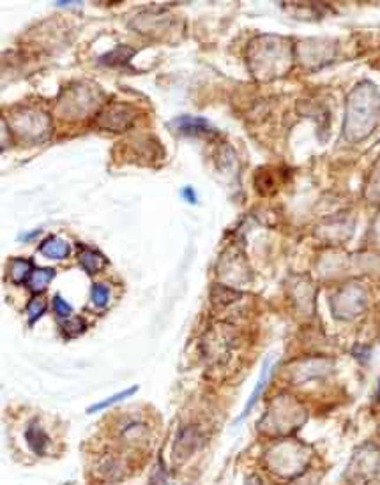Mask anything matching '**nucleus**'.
<instances>
[{
	"mask_svg": "<svg viewBox=\"0 0 380 485\" xmlns=\"http://www.w3.org/2000/svg\"><path fill=\"white\" fill-rule=\"evenodd\" d=\"M25 440H27L31 450L34 452L35 455H39V457L47 454L48 447H50V438H48L45 429L35 420H32L31 424H29L27 432H25Z\"/></svg>",
	"mask_w": 380,
	"mask_h": 485,
	"instance_id": "nucleus-8",
	"label": "nucleus"
},
{
	"mask_svg": "<svg viewBox=\"0 0 380 485\" xmlns=\"http://www.w3.org/2000/svg\"><path fill=\"white\" fill-rule=\"evenodd\" d=\"M135 120V111L129 106H111L100 117V126L108 131H124Z\"/></svg>",
	"mask_w": 380,
	"mask_h": 485,
	"instance_id": "nucleus-5",
	"label": "nucleus"
},
{
	"mask_svg": "<svg viewBox=\"0 0 380 485\" xmlns=\"http://www.w3.org/2000/svg\"><path fill=\"white\" fill-rule=\"evenodd\" d=\"M380 473V447L365 443L356 448L345 471L349 485H368Z\"/></svg>",
	"mask_w": 380,
	"mask_h": 485,
	"instance_id": "nucleus-2",
	"label": "nucleus"
},
{
	"mask_svg": "<svg viewBox=\"0 0 380 485\" xmlns=\"http://www.w3.org/2000/svg\"><path fill=\"white\" fill-rule=\"evenodd\" d=\"M90 297H93L94 306H96L97 309H101V307L106 306L108 300H110V288H108L106 284H103V283L94 284Z\"/></svg>",
	"mask_w": 380,
	"mask_h": 485,
	"instance_id": "nucleus-15",
	"label": "nucleus"
},
{
	"mask_svg": "<svg viewBox=\"0 0 380 485\" xmlns=\"http://www.w3.org/2000/svg\"><path fill=\"white\" fill-rule=\"evenodd\" d=\"M181 196H182V199H186V202L189 203V205H195L196 203V192H195V189L193 188H184L181 191Z\"/></svg>",
	"mask_w": 380,
	"mask_h": 485,
	"instance_id": "nucleus-19",
	"label": "nucleus"
},
{
	"mask_svg": "<svg viewBox=\"0 0 380 485\" xmlns=\"http://www.w3.org/2000/svg\"><path fill=\"white\" fill-rule=\"evenodd\" d=\"M172 127L182 136H198V134H205L212 129L211 124L207 122L202 117H189V115H184V117H179L172 122Z\"/></svg>",
	"mask_w": 380,
	"mask_h": 485,
	"instance_id": "nucleus-6",
	"label": "nucleus"
},
{
	"mask_svg": "<svg viewBox=\"0 0 380 485\" xmlns=\"http://www.w3.org/2000/svg\"><path fill=\"white\" fill-rule=\"evenodd\" d=\"M45 309H47V304H45V298H41V297L32 298L31 302H29V306H27L29 323H31V325H34L35 321H38L39 318H41V314L45 313Z\"/></svg>",
	"mask_w": 380,
	"mask_h": 485,
	"instance_id": "nucleus-16",
	"label": "nucleus"
},
{
	"mask_svg": "<svg viewBox=\"0 0 380 485\" xmlns=\"http://www.w3.org/2000/svg\"><path fill=\"white\" fill-rule=\"evenodd\" d=\"M366 309V291L357 284H349L333 298V311L340 320H352Z\"/></svg>",
	"mask_w": 380,
	"mask_h": 485,
	"instance_id": "nucleus-4",
	"label": "nucleus"
},
{
	"mask_svg": "<svg viewBox=\"0 0 380 485\" xmlns=\"http://www.w3.org/2000/svg\"><path fill=\"white\" fill-rule=\"evenodd\" d=\"M135 54L136 51L131 50L129 46H117L111 51H108L106 55H103L100 58V62L104 65H122L127 64Z\"/></svg>",
	"mask_w": 380,
	"mask_h": 485,
	"instance_id": "nucleus-11",
	"label": "nucleus"
},
{
	"mask_svg": "<svg viewBox=\"0 0 380 485\" xmlns=\"http://www.w3.org/2000/svg\"><path fill=\"white\" fill-rule=\"evenodd\" d=\"M9 272H11L13 283H27L31 279L32 274V263L29 260H22V258H15L9 263Z\"/></svg>",
	"mask_w": 380,
	"mask_h": 485,
	"instance_id": "nucleus-13",
	"label": "nucleus"
},
{
	"mask_svg": "<svg viewBox=\"0 0 380 485\" xmlns=\"http://www.w3.org/2000/svg\"><path fill=\"white\" fill-rule=\"evenodd\" d=\"M62 329H64L65 334H70V337L78 336V334L85 332V323L77 316H71L62 323Z\"/></svg>",
	"mask_w": 380,
	"mask_h": 485,
	"instance_id": "nucleus-17",
	"label": "nucleus"
},
{
	"mask_svg": "<svg viewBox=\"0 0 380 485\" xmlns=\"http://www.w3.org/2000/svg\"><path fill=\"white\" fill-rule=\"evenodd\" d=\"M78 260H80L81 268L87 272L88 275L97 274L100 270H103V267L106 265V258L101 254V252L94 251V249H88L85 245L80 247V254H78Z\"/></svg>",
	"mask_w": 380,
	"mask_h": 485,
	"instance_id": "nucleus-10",
	"label": "nucleus"
},
{
	"mask_svg": "<svg viewBox=\"0 0 380 485\" xmlns=\"http://www.w3.org/2000/svg\"><path fill=\"white\" fill-rule=\"evenodd\" d=\"M136 390H138V386H136V385H135V386H131V388H127V390H122V392H119V394H116V395H113V397H108V399H104V401L97 402V404L90 406V408H88V413L103 411V409L110 408V406H113V404H117V402L124 401V399L131 397V395L135 394Z\"/></svg>",
	"mask_w": 380,
	"mask_h": 485,
	"instance_id": "nucleus-14",
	"label": "nucleus"
},
{
	"mask_svg": "<svg viewBox=\"0 0 380 485\" xmlns=\"http://www.w3.org/2000/svg\"><path fill=\"white\" fill-rule=\"evenodd\" d=\"M380 119V94L370 81H363L354 88L347 103L345 136L350 142H359L370 136Z\"/></svg>",
	"mask_w": 380,
	"mask_h": 485,
	"instance_id": "nucleus-1",
	"label": "nucleus"
},
{
	"mask_svg": "<svg viewBox=\"0 0 380 485\" xmlns=\"http://www.w3.org/2000/svg\"><path fill=\"white\" fill-rule=\"evenodd\" d=\"M39 252L42 256L52 258V260H64V258L70 256L71 245L58 237H48L39 245Z\"/></svg>",
	"mask_w": 380,
	"mask_h": 485,
	"instance_id": "nucleus-9",
	"label": "nucleus"
},
{
	"mask_svg": "<svg viewBox=\"0 0 380 485\" xmlns=\"http://www.w3.org/2000/svg\"><path fill=\"white\" fill-rule=\"evenodd\" d=\"M308 461H310L308 448L296 443L280 445L267 454V464L271 470L278 475H283V477L299 473L301 470L308 466Z\"/></svg>",
	"mask_w": 380,
	"mask_h": 485,
	"instance_id": "nucleus-3",
	"label": "nucleus"
},
{
	"mask_svg": "<svg viewBox=\"0 0 380 485\" xmlns=\"http://www.w3.org/2000/svg\"><path fill=\"white\" fill-rule=\"evenodd\" d=\"M273 362H274L273 356H269V359H267V360H265V362H264V365H262L260 378H258L257 385H255L253 392H251L250 399H248V402H246L244 409H242L241 418H237V422H242V420H244V418L248 417V413L251 411V408H253V406L257 404L258 397H260L262 392H264V388H265V386H267V383H269V379H271V372H273Z\"/></svg>",
	"mask_w": 380,
	"mask_h": 485,
	"instance_id": "nucleus-7",
	"label": "nucleus"
},
{
	"mask_svg": "<svg viewBox=\"0 0 380 485\" xmlns=\"http://www.w3.org/2000/svg\"><path fill=\"white\" fill-rule=\"evenodd\" d=\"M54 309H55V314H57L58 318H62V320H68V318H71V314H73L71 306L65 302L61 295H57V297L54 298Z\"/></svg>",
	"mask_w": 380,
	"mask_h": 485,
	"instance_id": "nucleus-18",
	"label": "nucleus"
},
{
	"mask_svg": "<svg viewBox=\"0 0 380 485\" xmlns=\"http://www.w3.org/2000/svg\"><path fill=\"white\" fill-rule=\"evenodd\" d=\"M379 394H380V381H379Z\"/></svg>",
	"mask_w": 380,
	"mask_h": 485,
	"instance_id": "nucleus-21",
	"label": "nucleus"
},
{
	"mask_svg": "<svg viewBox=\"0 0 380 485\" xmlns=\"http://www.w3.org/2000/svg\"><path fill=\"white\" fill-rule=\"evenodd\" d=\"M55 277V270L54 268H34L31 274V279L27 281L29 288H31L32 291H42L47 290L48 284L52 283V279Z\"/></svg>",
	"mask_w": 380,
	"mask_h": 485,
	"instance_id": "nucleus-12",
	"label": "nucleus"
},
{
	"mask_svg": "<svg viewBox=\"0 0 380 485\" xmlns=\"http://www.w3.org/2000/svg\"><path fill=\"white\" fill-rule=\"evenodd\" d=\"M373 231H375V235H377V244H380V214H379V217H377V222H375V228H373Z\"/></svg>",
	"mask_w": 380,
	"mask_h": 485,
	"instance_id": "nucleus-20",
	"label": "nucleus"
}]
</instances>
